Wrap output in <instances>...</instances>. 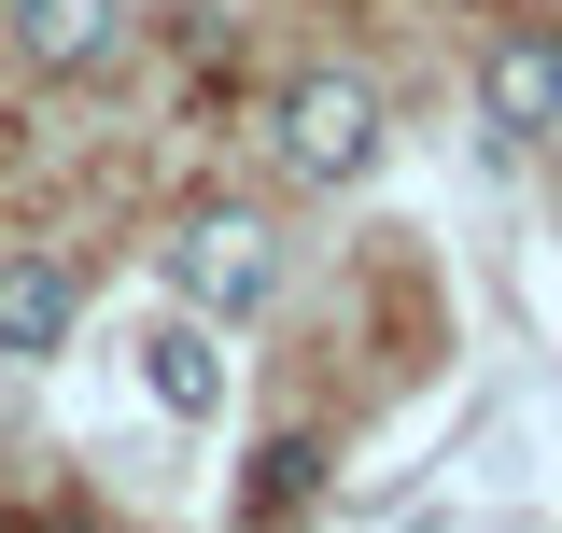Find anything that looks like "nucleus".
Masks as SVG:
<instances>
[{"instance_id": "nucleus-5", "label": "nucleus", "mask_w": 562, "mask_h": 533, "mask_svg": "<svg viewBox=\"0 0 562 533\" xmlns=\"http://www.w3.org/2000/svg\"><path fill=\"white\" fill-rule=\"evenodd\" d=\"M29 70H113L127 57V0H0Z\"/></svg>"}, {"instance_id": "nucleus-6", "label": "nucleus", "mask_w": 562, "mask_h": 533, "mask_svg": "<svg viewBox=\"0 0 562 533\" xmlns=\"http://www.w3.org/2000/svg\"><path fill=\"white\" fill-rule=\"evenodd\" d=\"M140 394L169 407L183 435H198V421H225V351H211V324H198V309H169V324L140 337Z\"/></svg>"}, {"instance_id": "nucleus-8", "label": "nucleus", "mask_w": 562, "mask_h": 533, "mask_svg": "<svg viewBox=\"0 0 562 533\" xmlns=\"http://www.w3.org/2000/svg\"><path fill=\"white\" fill-rule=\"evenodd\" d=\"M43 533H99V520H43Z\"/></svg>"}, {"instance_id": "nucleus-2", "label": "nucleus", "mask_w": 562, "mask_h": 533, "mask_svg": "<svg viewBox=\"0 0 562 533\" xmlns=\"http://www.w3.org/2000/svg\"><path fill=\"white\" fill-rule=\"evenodd\" d=\"M281 295V225L268 211H198V225H169V309H198V324H254Z\"/></svg>"}, {"instance_id": "nucleus-4", "label": "nucleus", "mask_w": 562, "mask_h": 533, "mask_svg": "<svg viewBox=\"0 0 562 533\" xmlns=\"http://www.w3.org/2000/svg\"><path fill=\"white\" fill-rule=\"evenodd\" d=\"M479 127L492 140H549L562 127V29H492L479 43Z\"/></svg>"}, {"instance_id": "nucleus-1", "label": "nucleus", "mask_w": 562, "mask_h": 533, "mask_svg": "<svg viewBox=\"0 0 562 533\" xmlns=\"http://www.w3.org/2000/svg\"><path fill=\"white\" fill-rule=\"evenodd\" d=\"M380 140H394V113H380L366 70H295L281 113H268V155L310 183V197H351V183L380 169Z\"/></svg>"}, {"instance_id": "nucleus-3", "label": "nucleus", "mask_w": 562, "mask_h": 533, "mask_svg": "<svg viewBox=\"0 0 562 533\" xmlns=\"http://www.w3.org/2000/svg\"><path fill=\"white\" fill-rule=\"evenodd\" d=\"M85 324V266L43 239H0V365H57Z\"/></svg>"}, {"instance_id": "nucleus-7", "label": "nucleus", "mask_w": 562, "mask_h": 533, "mask_svg": "<svg viewBox=\"0 0 562 533\" xmlns=\"http://www.w3.org/2000/svg\"><path fill=\"white\" fill-rule=\"evenodd\" d=\"M295 506H324V435H268V450H254V491H239V520L268 533V520H295Z\"/></svg>"}]
</instances>
